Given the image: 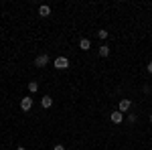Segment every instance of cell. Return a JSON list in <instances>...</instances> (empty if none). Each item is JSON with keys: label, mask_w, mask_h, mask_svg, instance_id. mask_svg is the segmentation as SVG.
<instances>
[{"label": "cell", "mask_w": 152, "mask_h": 150, "mask_svg": "<svg viewBox=\"0 0 152 150\" xmlns=\"http://www.w3.org/2000/svg\"><path fill=\"white\" fill-rule=\"evenodd\" d=\"M69 67V59L67 57H57L55 59V69H67Z\"/></svg>", "instance_id": "1"}, {"label": "cell", "mask_w": 152, "mask_h": 150, "mask_svg": "<svg viewBox=\"0 0 152 150\" xmlns=\"http://www.w3.org/2000/svg\"><path fill=\"white\" fill-rule=\"evenodd\" d=\"M35 65H37V67H47V65H49V55H47V53L39 55V57L35 59Z\"/></svg>", "instance_id": "2"}, {"label": "cell", "mask_w": 152, "mask_h": 150, "mask_svg": "<svg viewBox=\"0 0 152 150\" xmlns=\"http://www.w3.org/2000/svg\"><path fill=\"white\" fill-rule=\"evenodd\" d=\"M31 108H33V97H23L20 100V110L23 112H31Z\"/></svg>", "instance_id": "3"}, {"label": "cell", "mask_w": 152, "mask_h": 150, "mask_svg": "<svg viewBox=\"0 0 152 150\" xmlns=\"http://www.w3.org/2000/svg\"><path fill=\"white\" fill-rule=\"evenodd\" d=\"M110 118H112V122H114V124H122V120H124V114L118 110V112H112V116H110Z\"/></svg>", "instance_id": "4"}, {"label": "cell", "mask_w": 152, "mask_h": 150, "mask_svg": "<svg viewBox=\"0 0 152 150\" xmlns=\"http://www.w3.org/2000/svg\"><path fill=\"white\" fill-rule=\"evenodd\" d=\"M130 108H132V102H130V100H120V112H122V114L128 112Z\"/></svg>", "instance_id": "5"}, {"label": "cell", "mask_w": 152, "mask_h": 150, "mask_svg": "<svg viewBox=\"0 0 152 150\" xmlns=\"http://www.w3.org/2000/svg\"><path fill=\"white\" fill-rule=\"evenodd\" d=\"M49 14H51V8H49L47 4H41V6H39V16L45 18V16H49Z\"/></svg>", "instance_id": "6"}, {"label": "cell", "mask_w": 152, "mask_h": 150, "mask_svg": "<svg viewBox=\"0 0 152 150\" xmlns=\"http://www.w3.org/2000/svg\"><path fill=\"white\" fill-rule=\"evenodd\" d=\"M89 47H91V41H89V39H81V41H79V49L89 51Z\"/></svg>", "instance_id": "7"}, {"label": "cell", "mask_w": 152, "mask_h": 150, "mask_svg": "<svg viewBox=\"0 0 152 150\" xmlns=\"http://www.w3.org/2000/svg\"><path fill=\"white\" fill-rule=\"evenodd\" d=\"M41 105H43V108H51V105H53V97H51V95H45V97L41 100Z\"/></svg>", "instance_id": "8"}, {"label": "cell", "mask_w": 152, "mask_h": 150, "mask_svg": "<svg viewBox=\"0 0 152 150\" xmlns=\"http://www.w3.org/2000/svg\"><path fill=\"white\" fill-rule=\"evenodd\" d=\"M107 55H110V47L102 45V47H99V57H107Z\"/></svg>", "instance_id": "9"}, {"label": "cell", "mask_w": 152, "mask_h": 150, "mask_svg": "<svg viewBox=\"0 0 152 150\" xmlns=\"http://www.w3.org/2000/svg\"><path fill=\"white\" fill-rule=\"evenodd\" d=\"M28 91H31V93L39 91V83H37V81H31V83H28Z\"/></svg>", "instance_id": "10"}, {"label": "cell", "mask_w": 152, "mask_h": 150, "mask_svg": "<svg viewBox=\"0 0 152 150\" xmlns=\"http://www.w3.org/2000/svg\"><path fill=\"white\" fill-rule=\"evenodd\" d=\"M107 35H110V33H107L105 29H102V31H97V37H99L102 41H105V39H107Z\"/></svg>", "instance_id": "11"}, {"label": "cell", "mask_w": 152, "mask_h": 150, "mask_svg": "<svg viewBox=\"0 0 152 150\" xmlns=\"http://www.w3.org/2000/svg\"><path fill=\"white\" fill-rule=\"evenodd\" d=\"M136 120H138V116H136V114H130L128 116V122H130V124H134Z\"/></svg>", "instance_id": "12"}, {"label": "cell", "mask_w": 152, "mask_h": 150, "mask_svg": "<svg viewBox=\"0 0 152 150\" xmlns=\"http://www.w3.org/2000/svg\"><path fill=\"white\" fill-rule=\"evenodd\" d=\"M53 150H65V146L63 144H57V146H53Z\"/></svg>", "instance_id": "13"}, {"label": "cell", "mask_w": 152, "mask_h": 150, "mask_svg": "<svg viewBox=\"0 0 152 150\" xmlns=\"http://www.w3.org/2000/svg\"><path fill=\"white\" fill-rule=\"evenodd\" d=\"M146 69H148V73H152V61L148 63V67H146Z\"/></svg>", "instance_id": "14"}, {"label": "cell", "mask_w": 152, "mask_h": 150, "mask_svg": "<svg viewBox=\"0 0 152 150\" xmlns=\"http://www.w3.org/2000/svg\"><path fill=\"white\" fill-rule=\"evenodd\" d=\"M16 150H26V148H24V146H18V148H16Z\"/></svg>", "instance_id": "15"}, {"label": "cell", "mask_w": 152, "mask_h": 150, "mask_svg": "<svg viewBox=\"0 0 152 150\" xmlns=\"http://www.w3.org/2000/svg\"><path fill=\"white\" fill-rule=\"evenodd\" d=\"M150 122H152V114H150Z\"/></svg>", "instance_id": "16"}]
</instances>
